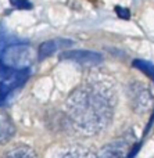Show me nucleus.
Wrapping results in <instances>:
<instances>
[{
  "instance_id": "f257e3e1",
  "label": "nucleus",
  "mask_w": 154,
  "mask_h": 158,
  "mask_svg": "<svg viewBox=\"0 0 154 158\" xmlns=\"http://www.w3.org/2000/svg\"><path fill=\"white\" fill-rule=\"evenodd\" d=\"M117 104L114 86L104 78H90L68 96L69 119L85 135H96L111 123Z\"/></svg>"
},
{
  "instance_id": "f03ea898",
  "label": "nucleus",
  "mask_w": 154,
  "mask_h": 158,
  "mask_svg": "<svg viewBox=\"0 0 154 158\" xmlns=\"http://www.w3.org/2000/svg\"><path fill=\"white\" fill-rule=\"evenodd\" d=\"M35 57H36L35 52H33V49L29 44L18 43V44H11V46L6 47L0 60H2V63L7 68L24 69V68H28L33 63Z\"/></svg>"
},
{
  "instance_id": "7ed1b4c3",
  "label": "nucleus",
  "mask_w": 154,
  "mask_h": 158,
  "mask_svg": "<svg viewBox=\"0 0 154 158\" xmlns=\"http://www.w3.org/2000/svg\"><path fill=\"white\" fill-rule=\"evenodd\" d=\"M29 77V69H13L7 68L0 74V106L6 103L7 97L15 89L21 87Z\"/></svg>"
},
{
  "instance_id": "20e7f679",
  "label": "nucleus",
  "mask_w": 154,
  "mask_h": 158,
  "mask_svg": "<svg viewBox=\"0 0 154 158\" xmlns=\"http://www.w3.org/2000/svg\"><path fill=\"white\" fill-rule=\"evenodd\" d=\"M131 100H132V107L138 114H144L150 110L153 106L154 98L152 94V90L149 87H144L139 82L131 87Z\"/></svg>"
},
{
  "instance_id": "39448f33",
  "label": "nucleus",
  "mask_w": 154,
  "mask_h": 158,
  "mask_svg": "<svg viewBox=\"0 0 154 158\" xmlns=\"http://www.w3.org/2000/svg\"><path fill=\"white\" fill-rule=\"evenodd\" d=\"M60 58L61 60H71L74 63L82 64L86 67L99 65L103 61L102 54L96 52H90V50H68V52L63 53Z\"/></svg>"
},
{
  "instance_id": "423d86ee",
  "label": "nucleus",
  "mask_w": 154,
  "mask_h": 158,
  "mask_svg": "<svg viewBox=\"0 0 154 158\" xmlns=\"http://www.w3.org/2000/svg\"><path fill=\"white\" fill-rule=\"evenodd\" d=\"M131 150V143L128 140H117L104 146L97 154V158H127Z\"/></svg>"
},
{
  "instance_id": "0eeeda50",
  "label": "nucleus",
  "mask_w": 154,
  "mask_h": 158,
  "mask_svg": "<svg viewBox=\"0 0 154 158\" xmlns=\"http://www.w3.org/2000/svg\"><path fill=\"white\" fill-rule=\"evenodd\" d=\"M72 42L69 40H63V39H57V40H49V42H43L38 49V58L39 60H44V58L53 56L58 49L63 47L71 46Z\"/></svg>"
},
{
  "instance_id": "6e6552de",
  "label": "nucleus",
  "mask_w": 154,
  "mask_h": 158,
  "mask_svg": "<svg viewBox=\"0 0 154 158\" xmlns=\"http://www.w3.org/2000/svg\"><path fill=\"white\" fill-rule=\"evenodd\" d=\"M14 135H15V125L8 115L0 110V144L10 142Z\"/></svg>"
},
{
  "instance_id": "1a4fd4ad",
  "label": "nucleus",
  "mask_w": 154,
  "mask_h": 158,
  "mask_svg": "<svg viewBox=\"0 0 154 158\" xmlns=\"http://www.w3.org/2000/svg\"><path fill=\"white\" fill-rule=\"evenodd\" d=\"M57 158H97V156L92 150H89L88 147L75 144L60 151Z\"/></svg>"
},
{
  "instance_id": "9d476101",
  "label": "nucleus",
  "mask_w": 154,
  "mask_h": 158,
  "mask_svg": "<svg viewBox=\"0 0 154 158\" xmlns=\"http://www.w3.org/2000/svg\"><path fill=\"white\" fill-rule=\"evenodd\" d=\"M3 158H38L36 153L27 146H17L13 147L3 156Z\"/></svg>"
},
{
  "instance_id": "9b49d317",
  "label": "nucleus",
  "mask_w": 154,
  "mask_h": 158,
  "mask_svg": "<svg viewBox=\"0 0 154 158\" xmlns=\"http://www.w3.org/2000/svg\"><path fill=\"white\" fill-rule=\"evenodd\" d=\"M133 67L138 68L139 71H142L144 75H147L152 81H154V65L150 61L146 60H135L133 61Z\"/></svg>"
},
{
  "instance_id": "f8f14e48",
  "label": "nucleus",
  "mask_w": 154,
  "mask_h": 158,
  "mask_svg": "<svg viewBox=\"0 0 154 158\" xmlns=\"http://www.w3.org/2000/svg\"><path fill=\"white\" fill-rule=\"evenodd\" d=\"M10 3L18 10H31L32 8V3L29 0H10Z\"/></svg>"
},
{
  "instance_id": "ddd939ff",
  "label": "nucleus",
  "mask_w": 154,
  "mask_h": 158,
  "mask_svg": "<svg viewBox=\"0 0 154 158\" xmlns=\"http://www.w3.org/2000/svg\"><path fill=\"white\" fill-rule=\"evenodd\" d=\"M115 13H117V15H118L119 18H122V19H129L131 18L129 10H128V8L121 7V6H117L115 7Z\"/></svg>"
},
{
  "instance_id": "4468645a",
  "label": "nucleus",
  "mask_w": 154,
  "mask_h": 158,
  "mask_svg": "<svg viewBox=\"0 0 154 158\" xmlns=\"http://www.w3.org/2000/svg\"><path fill=\"white\" fill-rule=\"evenodd\" d=\"M6 47H7V39H6L3 35H0V57H2V54H3Z\"/></svg>"
}]
</instances>
